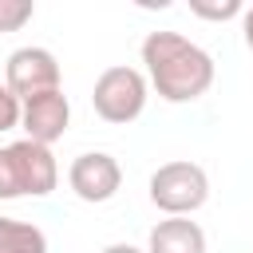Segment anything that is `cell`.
I'll list each match as a JSON object with an SVG mask.
<instances>
[{"mask_svg":"<svg viewBox=\"0 0 253 253\" xmlns=\"http://www.w3.org/2000/svg\"><path fill=\"white\" fill-rule=\"evenodd\" d=\"M146 83L166 103H194L213 87V59L182 32H150L142 40Z\"/></svg>","mask_w":253,"mask_h":253,"instance_id":"1","label":"cell"},{"mask_svg":"<svg viewBox=\"0 0 253 253\" xmlns=\"http://www.w3.org/2000/svg\"><path fill=\"white\" fill-rule=\"evenodd\" d=\"M59 182V166L51 146H40L32 138H20L12 146H0V198H43Z\"/></svg>","mask_w":253,"mask_h":253,"instance_id":"2","label":"cell"},{"mask_svg":"<svg viewBox=\"0 0 253 253\" xmlns=\"http://www.w3.org/2000/svg\"><path fill=\"white\" fill-rule=\"evenodd\" d=\"M210 198V178L198 162H162L150 174V202L166 213V217H190L194 210H202Z\"/></svg>","mask_w":253,"mask_h":253,"instance_id":"3","label":"cell"},{"mask_svg":"<svg viewBox=\"0 0 253 253\" xmlns=\"http://www.w3.org/2000/svg\"><path fill=\"white\" fill-rule=\"evenodd\" d=\"M146 75L138 67H126V63H115L107 67L99 79H95V91H91V103H95V115L103 123H134L142 111H146Z\"/></svg>","mask_w":253,"mask_h":253,"instance_id":"4","label":"cell"},{"mask_svg":"<svg viewBox=\"0 0 253 253\" xmlns=\"http://www.w3.org/2000/svg\"><path fill=\"white\" fill-rule=\"evenodd\" d=\"M4 87L28 103L36 95H47V91H59V63L47 47H16L4 63Z\"/></svg>","mask_w":253,"mask_h":253,"instance_id":"5","label":"cell"},{"mask_svg":"<svg viewBox=\"0 0 253 253\" xmlns=\"http://www.w3.org/2000/svg\"><path fill=\"white\" fill-rule=\"evenodd\" d=\"M67 182H71L75 198L99 206V202H111V198L119 194V186H123V166H119L107 150H87V154H79V158L71 162Z\"/></svg>","mask_w":253,"mask_h":253,"instance_id":"6","label":"cell"},{"mask_svg":"<svg viewBox=\"0 0 253 253\" xmlns=\"http://www.w3.org/2000/svg\"><path fill=\"white\" fill-rule=\"evenodd\" d=\"M67 123H71V103H67L63 91L36 95V99H28L24 111H20V126H24L28 138L40 142V146H51L55 138H63Z\"/></svg>","mask_w":253,"mask_h":253,"instance_id":"7","label":"cell"},{"mask_svg":"<svg viewBox=\"0 0 253 253\" xmlns=\"http://www.w3.org/2000/svg\"><path fill=\"white\" fill-rule=\"evenodd\" d=\"M146 253H206V233L190 217H166L150 229Z\"/></svg>","mask_w":253,"mask_h":253,"instance_id":"8","label":"cell"},{"mask_svg":"<svg viewBox=\"0 0 253 253\" xmlns=\"http://www.w3.org/2000/svg\"><path fill=\"white\" fill-rule=\"evenodd\" d=\"M0 253H47V237L32 221L0 217Z\"/></svg>","mask_w":253,"mask_h":253,"instance_id":"9","label":"cell"},{"mask_svg":"<svg viewBox=\"0 0 253 253\" xmlns=\"http://www.w3.org/2000/svg\"><path fill=\"white\" fill-rule=\"evenodd\" d=\"M36 16L32 0H0V32H20Z\"/></svg>","mask_w":253,"mask_h":253,"instance_id":"10","label":"cell"},{"mask_svg":"<svg viewBox=\"0 0 253 253\" xmlns=\"http://www.w3.org/2000/svg\"><path fill=\"white\" fill-rule=\"evenodd\" d=\"M190 12L194 16H202V20H233V16H241L245 8H241V0H190Z\"/></svg>","mask_w":253,"mask_h":253,"instance_id":"11","label":"cell"},{"mask_svg":"<svg viewBox=\"0 0 253 253\" xmlns=\"http://www.w3.org/2000/svg\"><path fill=\"white\" fill-rule=\"evenodd\" d=\"M20 111H24V103L0 83V134L12 130V126H20Z\"/></svg>","mask_w":253,"mask_h":253,"instance_id":"12","label":"cell"},{"mask_svg":"<svg viewBox=\"0 0 253 253\" xmlns=\"http://www.w3.org/2000/svg\"><path fill=\"white\" fill-rule=\"evenodd\" d=\"M241 32H245V47L253 51V4L241 12Z\"/></svg>","mask_w":253,"mask_h":253,"instance_id":"13","label":"cell"},{"mask_svg":"<svg viewBox=\"0 0 253 253\" xmlns=\"http://www.w3.org/2000/svg\"><path fill=\"white\" fill-rule=\"evenodd\" d=\"M103 253H142V249H134V245H126V241H115V245H107Z\"/></svg>","mask_w":253,"mask_h":253,"instance_id":"14","label":"cell"}]
</instances>
